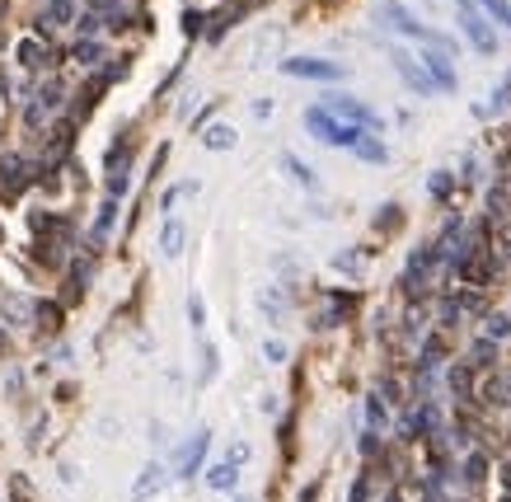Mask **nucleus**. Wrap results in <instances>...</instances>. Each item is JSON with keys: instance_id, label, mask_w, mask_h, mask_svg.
I'll use <instances>...</instances> for the list:
<instances>
[{"instance_id": "obj_1", "label": "nucleus", "mask_w": 511, "mask_h": 502, "mask_svg": "<svg viewBox=\"0 0 511 502\" xmlns=\"http://www.w3.org/2000/svg\"><path fill=\"white\" fill-rule=\"evenodd\" d=\"M305 127L319 136V141H328V146H356L361 132H366V127H348V122H338L328 104H323V108H305Z\"/></svg>"}, {"instance_id": "obj_2", "label": "nucleus", "mask_w": 511, "mask_h": 502, "mask_svg": "<svg viewBox=\"0 0 511 502\" xmlns=\"http://www.w3.org/2000/svg\"><path fill=\"white\" fill-rule=\"evenodd\" d=\"M380 19H385L389 28H399V33H408V38H422V43H431V47L451 52V43H446V38H441L436 28H427L422 19H413V14H408L399 0H385V5H380Z\"/></svg>"}, {"instance_id": "obj_3", "label": "nucleus", "mask_w": 511, "mask_h": 502, "mask_svg": "<svg viewBox=\"0 0 511 502\" xmlns=\"http://www.w3.org/2000/svg\"><path fill=\"white\" fill-rule=\"evenodd\" d=\"M244 460H249V446H230L225 450V460H220V465H212V474H207V483H212L216 493H230V488H235V483H240V465Z\"/></svg>"}, {"instance_id": "obj_4", "label": "nucleus", "mask_w": 511, "mask_h": 502, "mask_svg": "<svg viewBox=\"0 0 511 502\" xmlns=\"http://www.w3.org/2000/svg\"><path fill=\"white\" fill-rule=\"evenodd\" d=\"M459 28L469 33V43H474L479 52H497V38H492V28L484 24V14L474 10V0H459Z\"/></svg>"}, {"instance_id": "obj_5", "label": "nucleus", "mask_w": 511, "mask_h": 502, "mask_svg": "<svg viewBox=\"0 0 511 502\" xmlns=\"http://www.w3.org/2000/svg\"><path fill=\"white\" fill-rule=\"evenodd\" d=\"M282 71L300 80H343V66H333L323 56H291V61H282Z\"/></svg>"}, {"instance_id": "obj_6", "label": "nucleus", "mask_w": 511, "mask_h": 502, "mask_svg": "<svg viewBox=\"0 0 511 502\" xmlns=\"http://www.w3.org/2000/svg\"><path fill=\"white\" fill-rule=\"evenodd\" d=\"M328 108L343 118V122H352V127H366V132H380V118L371 113L366 104H356V99H348V94H328Z\"/></svg>"}, {"instance_id": "obj_7", "label": "nucleus", "mask_w": 511, "mask_h": 502, "mask_svg": "<svg viewBox=\"0 0 511 502\" xmlns=\"http://www.w3.org/2000/svg\"><path fill=\"white\" fill-rule=\"evenodd\" d=\"M389 61L399 66V76H404L408 85L418 89V94H431V89H436V80L427 76V66H418V61H413L408 52H399V47H389Z\"/></svg>"}, {"instance_id": "obj_8", "label": "nucleus", "mask_w": 511, "mask_h": 502, "mask_svg": "<svg viewBox=\"0 0 511 502\" xmlns=\"http://www.w3.org/2000/svg\"><path fill=\"white\" fill-rule=\"evenodd\" d=\"M207 446H212V432L202 427V432L192 437L188 446H183V460H179V474H183V479H192L197 470H202V460H207Z\"/></svg>"}, {"instance_id": "obj_9", "label": "nucleus", "mask_w": 511, "mask_h": 502, "mask_svg": "<svg viewBox=\"0 0 511 502\" xmlns=\"http://www.w3.org/2000/svg\"><path fill=\"white\" fill-rule=\"evenodd\" d=\"M422 66H427V76L436 80V89H455V71H451V61H446L441 47H436V52H422Z\"/></svg>"}, {"instance_id": "obj_10", "label": "nucleus", "mask_w": 511, "mask_h": 502, "mask_svg": "<svg viewBox=\"0 0 511 502\" xmlns=\"http://www.w3.org/2000/svg\"><path fill=\"white\" fill-rule=\"evenodd\" d=\"M164 488V465L160 460H150L146 470H141V479H136V488H132V502H146L150 493H160Z\"/></svg>"}, {"instance_id": "obj_11", "label": "nucleus", "mask_w": 511, "mask_h": 502, "mask_svg": "<svg viewBox=\"0 0 511 502\" xmlns=\"http://www.w3.org/2000/svg\"><path fill=\"white\" fill-rule=\"evenodd\" d=\"M24 184H28V169H24V160H5V164H0V188H5V193H24Z\"/></svg>"}, {"instance_id": "obj_12", "label": "nucleus", "mask_w": 511, "mask_h": 502, "mask_svg": "<svg viewBox=\"0 0 511 502\" xmlns=\"http://www.w3.org/2000/svg\"><path fill=\"white\" fill-rule=\"evenodd\" d=\"M71 14H76V5H71V0H52V5H47V14L38 19V28H56V24H71Z\"/></svg>"}, {"instance_id": "obj_13", "label": "nucleus", "mask_w": 511, "mask_h": 502, "mask_svg": "<svg viewBox=\"0 0 511 502\" xmlns=\"http://www.w3.org/2000/svg\"><path fill=\"white\" fill-rule=\"evenodd\" d=\"M160 249H164V259H174V254L183 249V226H179V221H169V226H164V235H160Z\"/></svg>"}, {"instance_id": "obj_14", "label": "nucleus", "mask_w": 511, "mask_h": 502, "mask_svg": "<svg viewBox=\"0 0 511 502\" xmlns=\"http://www.w3.org/2000/svg\"><path fill=\"white\" fill-rule=\"evenodd\" d=\"M202 146H207V151H230V146H235V132H230V127H212V132H202Z\"/></svg>"}, {"instance_id": "obj_15", "label": "nucleus", "mask_w": 511, "mask_h": 502, "mask_svg": "<svg viewBox=\"0 0 511 502\" xmlns=\"http://www.w3.org/2000/svg\"><path fill=\"white\" fill-rule=\"evenodd\" d=\"M38 329H43V334H56V329H61V305H56V301L38 305Z\"/></svg>"}, {"instance_id": "obj_16", "label": "nucleus", "mask_w": 511, "mask_h": 502, "mask_svg": "<svg viewBox=\"0 0 511 502\" xmlns=\"http://www.w3.org/2000/svg\"><path fill=\"white\" fill-rule=\"evenodd\" d=\"M352 151H356L361 160H371V164H385V160H389V155H385V146H380V141H371V136H361Z\"/></svg>"}, {"instance_id": "obj_17", "label": "nucleus", "mask_w": 511, "mask_h": 502, "mask_svg": "<svg viewBox=\"0 0 511 502\" xmlns=\"http://www.w3.org/2000/svg\"><path fill=\"white\" fill-rule=\"evenodd\" d=\"M488 399H492V404H511V380L492 375V380H488Z\"/></svg>"}, {"instance_id": "obj_18", "label": "nucleus", "mask_w": 511, "mask_h": 502, "mask_svg": "<svg viewBox=\"0 0 511 502\" xmlns=\"http://www.w3.org/2000/svg\"><path fill=\"white\" fill-rule=\"evenodd\" d=\"M474 5H484L492 19H502V24H511V5L507 0H474Z\"/></svg>"}, {"instance_id": "obj_19", "label": "nucleus", "mask_w": 511, "mask_h": 502, "mask_svg": "<svg viewBox=\"0 0 511 502\" xmlns=\"http://www.w3.org/2000/svg\"><path fill=\"white\" fill-rule=\"evenodd\" d=\"M282 164H286V169H291V174H296V179H300V184H305V188H315V184H319V179H315V174H310V169H305V164H300L296 155H286V160H282Z\"/></svg>"}, {"instance_id": "obj_20", "label": "nucleus", "mask_w": 511, "mask_h": 502, "mask_svg": "<svg viewBox=\"0 0 511 502\" xmlns=\"http://www.w3.org/2000/svg\"><path fill=\"white\" fill-rule=\"evenodd\" d=\"M71 56H76V61H84V66H94V61H99V43H76V47H71Z\"/></svg>"}, {"instance_id": "obj_21", "label": "nucleus", "mask_w": 511, "mask_h": 502, "mask_svg": "<svg viewBox=\"0 0 511 502\" xmlns=\"http://www.w3.org/2000/svg\"><path fill=\"white\" fill-rule=\"evenodd\" d=\"M188 324H192V329L207 324V305H202V296H192V301H188Z\"/></svg>"}, {"instance_id": "obj_22", "label": "nucleus", "mask_w": 511, "mask_h": 502, "mask_svg": "<svg viewBox=\"0 0 511 502\" xmlns=\"http://www.w3.org/2000/svg\"><path fill=\"white\" fill-rule=\"evenodd\" d=\"M19 52H24V66H38V61H47V47H38V43H24Z\"/></svg>"}, {"instance_id": "obj_23", "label": "nucleus", "mask_w": 511, "mask_h": 502, "mask_svg": "<svg viewBox=\"0 0 511 502\" xmlns=\"http://www.w3.org/2000/svg\"><path fill=\"white\" fill-rule=\"evenodd\" d=\"M108 193H113V197L127 193V169H113V174H108Z\"/></svg>"}, {"instance_id": "obj_24", "label": "nucleus", "mask_w": 511, "mask_h": 502, "mask_svg": "<svg viewBox=\"0 0 511 502\" xmlns=\"http://www.w3.org/2000/svg\"><path fill=\"white\" fill-rule=\"evenodd\" d=\"M216 375V347H202V385Z\"/></svg>"}, {"instance_id": "obj_25", "label": "nucleus", "mask_w": 511, "mask_h": 502, "mask_svg": "<svg viewBox=\"0 0 511 502\" xmlns=\"http://www.w3.org/2000/svg\"><path fill=\"white\" fill-rule=\"evenodd\" d=\"M71 146V127L66 122H56V132H52V151H66Z\"/></svg>"}, {"instance_id": "obj_26", "label": "nucleus", "mask_w": 511, "mask_h": 502, "mask_svg": "<svg viewBox=\"0 0 511 502\" xmlns=\"http://www.w3.org/2000/svg\"><path fill=\"white\" fill-rule=\"evenodd\" d=\"M366 418H371V427H385V404H380V399L366 404Z\"/></svg>"}, {"instance_id": "obj_27", "label": "nucleus", "mask_w": 511, "mask_h": 502, "mask_svg": "<svg viewBox=\"0 0 511 502\" xmlns=\"http://www.w3.org/2000/svg\"><path fill=\"white\" fill-rule=\"evenodd\" d=\"M10 493H14V502H28V479L14 474V479H10Z\"/></svg>"}, {"instance_id": "obj_28", "label": "nucleus", "mask_w": 511, "mask_h": 502, "mask_svg": "<svg viewBox=\"0 0 511 502\" xmlns=\"http://www.w3.org/2000/svg\"><path fill=\"white\" fill-rule=\"evenodd\" d=\"M488 334H492V338H507V334H511V319H502V315L488 319Z\"/></svg>"}, {"instance_id": "obj_29", "label": "nucleus", "mask_w": 511, "mask_h": 502, "mask_svg": "<svg viewBox=\"0 0 511 502\" xmlns=\"http://www.w3.org/2000/svg\"><path fill=\"white\" fill-rule=\"evenodd\" d=\"M474 362H479V367H488V362H492V343H474Z\"/></svg>"}, {"instance_id": "obj_30", "label": "nucleus", "mask_w": 511, "mask_h": 502, "mask_svg": "<svg viewBox=\"0 0 511 502\" xmlns=\"http://www.w3.org/2000/svg\"><path fill=\"white\" fill-rule=\"evenodd\" d=\"M43 104H47V108L61 104V85H43Z\"/></svg>"}, {"instance_id": "obj_31", "label": "nucleus", "mask_w": 511, "mask_h": 502, "mask_svg": "<svg viewBox=\"0 0 511 502\" xmlns=\"http://www.w3.org/2000/svg\"><path fill=\"white\" fill-rule=\"evenodd\" d=\"M197 28H202V14L188 10V14H183V33H197Z\"/></svg>"}, {"instance_id": "obj_32", "label": "nucleus", "mask_w": 511, "mask_h": 502, "mask_svg": "<svg viewBox=\"0 0 511 502\" xmlns=\"http://www.w3.org/2000/svg\"><path fill=\"white\" fill-rule=\"evenodd\" d=\"M431 193H436V197H446V193H451V179H446V174H436V179H431Z\"/></svg>"}, {"instance_id": "obj_33", "label": "nucleus", "mask_w": 511, "mask_h": 502, "mask_svg": "<svg viewBox=\"0 0 511 502\" xmlns=\"http://www.w3.org/2000/svg\"><path fill=\"white\" fill-rule=\"evenodd\" d=\"M263 352H268V362H282V357H286V347L277 343V338H272V343H268V347H263Z\"/></svg>"}, {"instance_id": "obj_34", "label": "nucleus", "mask_w": 511, "mask_h": 502, "mask_svg": "<svg viewBox=\"0 0 511 502\" xmlns=\"http://www.w3.org/2000/svg\"><path fill=\"white\" fill-rule=\"evenodd\" d=\"M479 479H484V460L474 455V460H469V483H479Z\"/></svg>"}, {"instance_id": "obj_35", "label": "nucleus", "mask_w": 511, "mask_h": 502, "mask_svg": "<svg viewBox=\"0 0 511 502\" xmlns=\"http://www.w3.org/2000/svg\"><path fill=\"white\" fill-rule=\"evenodd\" d=\"M108 5H113V0H89V10H99V14H104Z\"/></svg>"}, {"instance_id": "obj_36", "label": "nucleus", "mask_w": 511, "mask_h": 502, "mask_svg": "<svg viewBox=\"0 0 511 502\" xmlns=\"http://www.w3.org/2000/svg\"><path fill=\"white\" fill-rule=\"evenodd\" d=\"M5 347H10V343H5V329H0V352H5Z\"/></svg>"}, {"instance_id": "obj_37", "label": "nucleus", "mask_w": 511, "mask_h": 502, "mask_svg": "<svg viewBox=\"0 0 511 502\" xmlns=\"http://www.w3.org/2000/svg\"><path fill=\"white\" fill-rule=\"evenodd\" d=\"M0 239H5V230H0Z\"/></svg>"}]
</instances>
